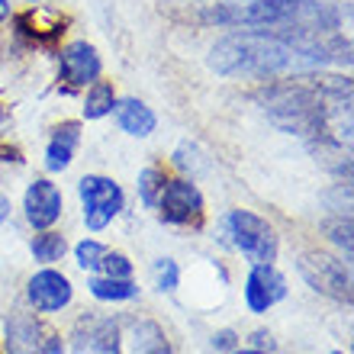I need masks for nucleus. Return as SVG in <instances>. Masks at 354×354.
<instances>
[{"instance_id": "f257e3e1", "label": "nucleus", "mask_w": 354, "mask_h": 354, "mask_svg": "<svg viewBox=\"0 0 354 354\" xmlns=\"http://www.w3.org/2000/svg\"><path fill=\"white\" fill-rule=\"evenodd\" d=\"M348 39H328L313 29H242L209 48V68L223 77H277L290 71H316L328 62H348Z\"/></svg>"}, {"instance_id": "f03ea898", "label": "nucleus", "mask_w": 354, "mask_h": 354, "mask_svg": "<svg viewBox=\"0 0 354 354\" xmlns=\"http://www.w3.org/2000/svg\"><path fill=\"white\" fill-rule=\"evenodd\" d=\"M203 23L229 29H313L335 32L338 13L319 0H223L209 3Z\"/></svg>"}, {"instance_id": "7ed1b4c3", "label": "nucleus", "mask_w": 354, "mask_h": 354, "mask_svg": "<svg viewBox=\"0 0 354 354\" xmlns=\"http://www.w3.org/2000/svg\"><path fill=\"white\" fill-rule=\"evenodd\" d=\"M225 235L239 252L254 264H274L277 261V232L264 223L261 216L248 209H232L225 216Z\"/></svg>"}, {"instance_id": "20e7f679", "label": "nucleus", "mask_w": 354, "mask_h": 354, "mask_svg": "<svg viewBox=\"0 0 354 354\" xmlns=\"http://www.w3.org/2000/svg\"><path fill=\"white\" fill-rule=\"evenodd\" d=\"M77 194L84 203V223L91 232H100L122 213V187L113 177H100V174H87L77 180Z\"/></svg>"}, {"instance_id": "39448f33", "label": "nucleus", "mask_w": 354, "mask_h": 354, "mask_svg": "<svg viewBox=\"0 0 354 354\" xmlns=\"http://www.w3.org/2000/svg\"><path fill=\"white\" fill-rule=\"evenodd\" d=\"M297 270L316 293L332 297L338 303H351V274L338 258H332L326 252H306L299 254Z\"/></svg>"}, {"instance_id": "423d86ee", "label": "nucleus", "mask_w": 354, "mask_h": 354, "mask_svg": "<svg viewBox=\"0 0 354 354\" xmlns=\"http://www.w3.org/2000/svg\"><path fill=\"white\" fill-rule=\"evenodd\" d=\"M155 209H158V216L171 225L200 223V216H203V194L196 190V184H190V180H184V177L165 180Z\"/></svg>"}, {"instance_id": "0eeeda50", "label": "nucleus", "mask_w": 354, "mask_h": 354, "mask_svg": "<svg viewBox=\"0 0 354 354\" xmlns=\"http://www.w3.org/2000/svg\"><path fill=\"white\" fill-rule=\"evenodd\" d=\"M103 71V62L97 55V48L84 39H77V42H68L62 48V55H58V75L65 81L71 91L75 87H91Z\"/></svg>"}, {"instance_id": "6e6552de", "label": "nucleus", "mask_w": 354, "mask_h": 354, "mask_svg": "<svg viewBox=\"0 0 354 354\" xmlns=\"http://www.w3.org/2000/svg\"><path fill=\"white\" fill-rule=\"evenodd\" d=\"M287 297V277L274 264H254L245 280V303L252 313H268L274 303Z\"/></svg>"}, {"instance_id": "1a4fd4ad", "label": "nucleus", "mask_w": 354, "mask_h": 354, "mask_svg": "<svg viewBox=\"0 0 354 354\" xmlns=\"http://www.w3.org/2000/svg\"><path fill=\"white\" fill-rule=\"evenodd\" d=\"M23 209H26V219L32 229H52L62 216V190H58L52 180L39 177L26 187V196H23Z\"/></svg>"}, {"instance_id": "9d476101", "label": "nucleus", "mask_w": 354, "mask_h": 354, "mask_svg": "<svg viewBox=\"0 0 354 354\" xmlns=\"http://www.w3.org/2000/svg\"><path fill=\"white\" fill-rule=\"evenodd\" d=\"M29 303L39 309V313H58V309H65L75 297V290H71V280L65 274H58V270H39L36 277L29 280Z\"/></svg>"}, {"instance_id": "9b49d317", "label": "nucleus", "mask_w": 354, "mask_h": 354, "mask_svg": "<svg viewBox=\"0 0 354 354\" xmlns=\"http://www.w3.org/2000/svg\"><path fill=\"white\" fill-rule=\"evenodd\" d=\"M113 116H116V126H120L126 136H132V139H149L151 132H155V126H158L155 110H151V106H145L142 100H136V97L116 100Z\"/></svg>"}, {"instance_id": "f8f14e48", "label": "nucleus", "mask_w": 354, "mask_h": 354, "mask_svg": "<svg viewBox=\"0 0 354 354\" xmlns=\"http://www.w3.org/2000/svg\"><path fill=\"white\" fill-rule=\"evenodd\" d=\"M81 145V122H62L55 126L52 132V139H48V149H46V168L52 174L58 171H68L71 168V161H75V151Z\"/></svg>"}, {"instance_id": "ddd939ff", "label": "nucleus", "mask_w": 354, "mask_h": 354, "mask_svg": "<svg viewBox=\"0 0 354 354\" xmlns=\"http://www.w3.org/2000/svg\"><path fill=\"white\" fill-rule=\"evenodd\" d=\"M17 32L19 36L32 39L39 46H48V42H55L65 29H62V19L55 13H48V10H29L23 17H17Z\"/></svg>"}, {"instance_id": "4468645a", "label": "nucleus", "mask_w": 354, "mask_h": 354, "mask_svg": "<svg viewBox=\"0 0 354 354\" xmlns=\"http://www.w3.org/2000/svg\"><path fill=\"white\" fill-rule=\"evenodd\" d=\"M77 354H120V328L116 322L103 319L87 328V335H77Z\"/></svg>"}, {"instance_id": "2eb2a0df", "label": "nucleus", "mask_w": 354, "mask_h": 354, "mask_svg": "<svg viewBox=\"0 0 354 354\" xmlns=\"http://www.w3.org/2000/svg\"><path fill=\"white\" fill-rule=\"evenodd\" d=\"M113 106H116V91H113L110 81H93L87 87V97H84V120H103L110 116Z\"/></svg>"}, {"instance_id": "dca6fc26", "label": "nucleus", "mask_w": 354, "mask_h": 354, "mask_svg": "<svg viewBox=\"0 0 354 354\" xmlns=\"http://www.w3.org/2000/svg\"><path fill=\"white\" fill-rule=\"evenodd\" d=\"M91 293L97 299H106V303H122V299H136L139 297V287L132 280H116V277H93L91 283Z\"/></svg>"}, {"instance_id": "f3484780", "label": "nucleus", "mask_w": 354, "mask_h": 354, "mask_svg": "<svg viewBox=\"0 0 354 354\" xmlns=\"http://www.w3.org/2000/svg\"><path fill=\"white\" fill-rule=\"evenodd\" d=\"M68 252V242L65 235L58 232H48V229H42V232L32 239V258H36L39 264H52V261H62V254Z\"/></svg>"}, {"instance_id": "a211bd4d", "label": "nucleus", "mask_w": 354, "mask_h": 354, "mask_svg": "<svg viewBox=\"0 0 354 354\" xmlns=\"http://www.w3.org/2000/svg\"><path fill=\"white\" fill-rule=\"evenodd\" d=\"M136 354H168V342H165V332H161L155 322H139L136 332Z\"/></svg>"}, {"instance_id": "6ab92c4d", "label": "nucleus", "mask_w": 354, "mask_h": 354, "mask_svg": "<svg viewBox=\"0 0 354 354\" xmlns=\"http://www.w3.org/2000/svg\"><path fill=\"white\" fill-rule=\"evenodd\" d=\"M165 171L161 168H145L139 174V200L145 206H155L158 203V196H161V187H165Z\"/></svg>"}, {"instance_id": "aec40b11", "label": "nucleus", "mask_w": 354, "mask_h": 354, "mask_svg": "<svg viewBox=\"0 0 354 354\" xmlns=\"http://www.w3.org/2000/svg\"><path fill=\"white\" fill-rule=\"evenodd\" d=\"M97 270H103V277H116V280H129L132 277V261L126 258V254H116V252H106L100 258V268Z\"/></svg>"}, {"instance_id": "412c9836", "label": "nucleus", "mask_w": 354, "mask_h": 354, "mask_svg": "<svg viewBox=\"0 0 354 354\" xmlns=\"http://www.w3.org/2000/svg\"><path fill=\"white\" fill-rule=\"evenodd\" d=\"M77 254V268H84V270H97L100 268V258L106 254V248H103L100 242H93V239H87V242H81L75 248Z\"/></svg>"}, {"instance_id": "4be33fe9", "label": "nucleus", "mask_w": 354, "mask_h": 354, "mask_svg": "<svg viewBox=\"0 0 354 354\" xmlns=\"http://www.w3.org/2000/svg\"><path fill=\"white\" fill-rule=\"evenodd\" d=\"M155 277H158V290H161V293H171V290H177L180 270H177V264L171 261V258H161V261L155 264Z\"/></svg>"}, {"instance_id": "5701e85b", "label": "nucleus", "mask_w": 354, "mask_h": 354, "mask_svg": "<svg viewBox=\"0 0 354 354\" xmlns=\"http://www.w3.org/2000/svg\"><path fill=\"white\" fill-rule=\"evenodd\" d=\"M196 155H200V151H196V145H190V142H184V145H180V149L174 151V165L180 171H196Z\"/></svg>"}, {"instance_id": "b1692460", "label": "nucleus", "mask_w": 354, "mask_h": 354, "mask_svg": "<svg viewBox=\"0 0 354 354\" xmlns=\"http://www.w3.org/2000/svg\"><path fill=\"white\" fill-rule=\"evenodd\" d=\"M332 239H335L338 245H345V252L351 254V219H338V223L332 225Z\"/></svg>"}, {"instance_id": "393cba45", "label": "nucleus", "mask_w": 354, "mask_h": 354, "mask_svg": "<svg viewBox=\"0 0 354 354\" xmlns=\"http://www.w3.org/2000/svg\"><path fill=\"white\" fill-rule=\"evenodd\" d=\"M213 348L216 351H229V348H235V335L232 332H219V335H213Z\"/></svg>"}, {"instance_id": "a878e982", "label": "nucleus", "mask_w": 354, "mask_h": 354, "mask_svg": "<svg viewBox=\"0 0 354 354\" xmlns=\"http://www.w3.org/2000/svg\"><path fill=\"white\" fill-rule=\"evenodd\" d=\"M252 342H254V348H264V345L270 348V335H268V332H254Z\"/></svg>"}, {"instance_id": "bb28decb", "label": "nucleus", "mask_w": 354, "mask_h": 354, "mask_svg": "<svg viewBox=\"0 0 354 354\" xmlns=\"http://www.w3.org/2000/svg\"><path fill=\"white\" fill-rule=\"evenodd\" d=\"M7 213H10V200L7 196H0V223L7 219Z\"/></svg>"}, {"instance_id": "cd10ccee", "label": "nucleus", "mask_w": 354, "mask_h": 354, "mask_svg": "<svg viewBox=\"0 0 354 354\" xmlns=\"http://www.w3.org/2000/svg\"><path fill=\"white\" fill-rule=\"evenodd\" d=\"M10 19V0H0V23Z\"/></svg>"}, {"instance_id": "c85d7f7f", "label": "nucleus", "mask_w": 354, "mask_h": 354, "mask_svg": "<svg viewBox=\"0 0 354 354\" xmlns=\"http://www.w3.org/2000/svg\"><path fill=\"white\" fill-rule=\"evenodd\" d=\"M232 354H264L261 348H242V351H232Z\"/></svg>"}, {"instance_id": "c756f323", "label": "nucleus", "mask_w": 354, "mask_h": 354, "mask_svg": "<svg viewBox=\"0 0 354 354\" xmlns=\"http://www.w3.org/2000/svg\"><path fill=\"white\" fill-rule=\"evenodd\" d=\"M3 120H7V110H3V106H0V122H3Z\"/></svg>"}, {"instance_id": "7c9ffc66", "label": "nucleus", "mask_w": 354, "mask_h": 354, "mask_svg": "<svg viewBox=\"0 0 354 354\" xmlns=\"http://www.w3.org/2000/svg\"><path fill=\"white\" fill-rule=\"evenodd\" d=\"M29 3H39V0H29Z\"/></svg>"}]
</instances>
